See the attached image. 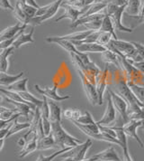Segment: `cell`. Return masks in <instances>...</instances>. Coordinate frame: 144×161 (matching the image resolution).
Returning a JSON list of instances; mask_svg holds the SVG:
<instances>
[{"label":"cell","instance_id":"28","mask_svg":"<svg viewBox=\"0 0 144 161\" xmlns=\"http://www.w3.org/2000/svg\"><path fill=\"white\" fill-rule=\"evenodd\" d=\"M37 141L38 139H33V140H31V141H28L25 146L23 147L20 151V155H19V158H25L27 155L29 154L33 153L34 152L35 150H38L37 149Z\"/></svg>","mask_w":144,"mask_h":161},{"label":"cell","instance_id":"10","mask_svg":"<svg viewBox=\"0 0 144 161\" xmlns=\"http://www.w3.org/2000/svg\"><path fill=\"white\" fill-rule=\"evenodd\" d=\"M115 119H116V110L114 106L113 101H112V97L110 95V93L108 92L106 109H105V111L103 115V118L97 122V124L109 127V125L112 124Z\"/></svg>","mask_w":144,"mask_h":161},{"label":"cell","instance_id":"54","mask_svg":"<svg viewBox=\"0 0 144 161\" xmlns=\"http://www.w3.org/2000/svg\"><path fill=\"white\" fill-rule=\"evenodd\" d=\"M141 1H142V4H143V2H144V0H141Z\"/></svg>","mask_w":144,"mask_h":161},{"label":"cell","instance_id":"6","mask_svg":"<svg viewBox=\"0 0 144 161\" xmlns=\"http://www.w3.org/2000/svg\"><path fill=\"white\" fill-rule=\"evenodd\" d=\"M64 0H56L52 3H50V8H49L48 12L43 16H34L33 18H31L28 21V25H33V26L35 25H40L43 22L47 21L48 19H50L51 17H53L54 15L57 14L59 9L61 8V5L63 3Z\"/></svg>","mask_w":144,"mask_h":161},{"label":"cell","instance_id":"44","mask_svg":"<svg viewBox=\"0 0 144 161\" xmlns=\"http://www.w3.org/2000/svg\"><path fill=\"white\" fill-rule=\"evenodd\" d=\"M133 66H135L137 69L144 75V61H139V62H134L131 63Z\"/></svg>","mask_w":144,"mask_h":161},{"label":"cell","instance_id":"38","mask_svg":"<svg viewBox=\"0 0 144 161\" xmlns=\"http://www.w3.org/2000/svg\"><path fill=\"white\" fill-rule=\"evenodd\" d=\"M16 112H17L16 110H11V109H7L4 106H1L0 107V119L1 120H8L11 118H13Z\"/></svg>","mask_w":144,"mask_h":161},{"label":"cell","instance_id":"51","mask_svg":"<svg viewBox=\"0 0 144 161\" xmlns=\"http://www.w3.org/2000/svg\"><path fill=\"white\" fill-rule=\"evenodd\" d=\"M63 161H72V160L70 159V158H66V159H65V160H63Z\"/></svg>","mask_w":144,"mask_h":161},{"label":"cell","instance_id":"7","mask_svg":"<svg viewBox=\"0 0 144 161\" xmlns=\"http://www.w3.org/2000/svg\"><path fill=\"white\" fill-rule=\"evenodd\" d=\"M34 89L37 92H39L40 94H42L43 97H46L48 100L53 101V102H63L66 100L70 99V95H64L61 96L59 94H58L57 84L53 85L51 88L49 87H41L38 84H34Z\"/></svg>","mask_w":144,"mask_h":161},{"label":"cell","instance_id":"41","mask_svg":"<svg viewBox=\"0 0 144 161\" xmlns=\"http://www.w3.org/2000/svg\"><path fill=\"white\" fill-rule=\"evenodd\" d=\"M132 44H134V46L136 47L139 55L141 57L142 61H144V44H141V43H137V42H132Z\"/></svg>","mask_w":144,"mask_h":161},{"label":"cell","instance_id":"24","mask_svg":"<svg viewBox=\"0 0 144 161\" xmlns=\"http://www.w3.org/2000/svg\"><path fill=\"white\" fill-rule=\"evenodd\" d=\"M31 128V121L29 122H24V123H19L16 119L14 120L12 123H11V126H10V129L7 132V137L6 138H9L10 136L14 135L17 132L22 131V130H24L26 129H30Z\"/></svg>","mask_w":144,"mask_h":161},{"label":"cell","instance_id":"26","mask_svg":"<svg viewBox=\"0 0 144 161\" xmlns=\"http://www.w3.org/2000/svg\"><path fill=\"white\" fill-rule=\"evenodd\" d=\"M102 57H103V61L105 64H111L117 66L118 68H121V64L119 62V55L117 53L107 49L106 51L102 53Z\"/></svg>","mask_w":144,"mask_h":161},{"label":"cell","instance_id":"31","mask_svg":"<svg viewBox=\"0 0 144 161\" xmlns=\"http://www.w3.org/2000/svg\"><path fill=\"white\" fill-rule=\"evenodd\" d=\"M51 44H58L59 46H60L61 48H63L64 50H66L69 53H79V51L76 48V46L73 44L71 41H68V40H56V41H53Z\"/></svg>","mask_w":144,"mask_h":161},{"label":"cell","instance_id":"11","mask_svg":"<svg viewBox=\"0 0 144 161\" xmlns=\"http://www.w3.org/2000/svg\"><path fill=\"white\" fill-rule=\"evenodd\" d=\"M126 7H127V3L125 5L122 6V7H119L118 9L115 11V13H113L112 15H110V17L112 18V21L114 23L115 30H118V31H121V32H124V33H132L133 28L125 26L122 24V15H123V13L125 12Z\"/></svg>","mask_w":144,"mask_h":161},{"label":"cell","instance_id":"34","mask_svg":"<svg viewBox=\"0 0 144 161\" xmlns=\"http://www.w3.org/2000/svg\"><path fill=\"white\" fill-rule=\"evenodd\" d=\"M71 149V147H67V148H61L60 150H58L56 152H54V153L50 154V156H43V155H40L39 157H38V158H37V160L36 161H52L56 157L58 156H60L61 154L65 153V152H67V151H69V150H70Z\"/></svg>","mask_w":144,"mask_h":161},{"label":"cell","instance_id":"12","mask_svg":"<svg viewBox=\"0 0 144 161\" xmlns=\"http://www.w3.org/2000/svg\"><path fill=\"white\" fill-rule=\"evenodd\" d=\"M92 32L94 31H90V30H85V31H80V32H75L72 34H69L63 36H51L47 37L45 40L48 43H52L53 41L56 40H68V41H82L84 39H86V37L88 36Z\"/></svg>","mask_w":144,"mask_h":161},{"label":"cell","instance_id":"40","mask_svg":"<svg viewBox=\"0 0 144 161\" xmlns=\"http://www.w3.org/2000/svg\"><path fill=\"white\" fill-rule=\"evenodd\" d=\"M50 8V4H48V5H45L43 7H40V8L37 9V12H36L35 16H43L49 10V8Z\"/></svg>","mask_w":144,"mask_h":161},{"label":"cell","instance_id":"14","mask_svg":"<svg viewBox=\"0 0 144 161\" xmlns=\"http://www.w3.org/2000/svg\"><path fill=\"white\" fill-rule=\"evenodd\" d=\"M26 25H23L21 23H16L14 25H11V26H8L7 28L3 30L0 34V42L2 41H5L7 39H10L12 37L15 36L16 35H18L24 26Z\"/></svg>","mask_w":144,"mask_h":161},{"label":"cell","instance_id":"9","mask_svg":"<svg viewBox=\"0 0 144 161\" xmlns=\"http://www.w3.org/2000/svg\"><path fill=\"white\" fill-rule=\"evenodd\" d=\"M144 124V120H138V119H131L127 123L122 125V130L125 132L126 136L132 138L137 141V143L139 144V146L141 148L143 147V142L141 141V139H140L139 135L137 134V129L141 128Z\"/></svg>","mask_w":144,"mask_h":161},{"label":"cell","instance_id":"17","mask_svg":"<svg viewBox=\"0 0 144 161\" xmlns=\"http://www.w3.org/2000/svg\"><path fill=\"white\" fill-rule=\"evenodd\" d=\"M97 160L101 161H122L119 158L117 152L115 151L114 147H110L104 151H101L99 153L95 155Z\"/></svg>","mask_w":144,"mask_h":161},{"label":"cell","instance_id":"55","mask_svg":"<svg viewBox=\"0 0 144 161\" xmlns=\"http://www.w3.org/2000/svg\"><path fill=\"white\" fill-rule=\"evenodd\" d=\"M96 1H98V0H96Z\"/></svg>","mask_w":144,"mask_h":161},{"label":"cell","instance_id":"3","mask_svg":"<svg viewBox=\"0 0 144 161\" xmlns=\"http://www.w3.org/2000/svg\"><path fill=\"white\" fill-rule=\"evenodd\" d=\"M92 146V141L91 139H88L84 143H80L77 147H72L70 150L61 154L60 157L65 158H70L72 161H81L85 159L87 150Z\"/></svg>","mask_w":144,"mask_h":161},{"label":"cell","instance_id":"50","mask_svg":"<svg viewBox=\"0 0 144 161\" xmlns=\"http://www.w3.org/2000/svg\"><path fill=\"white\" fill-rule=\"evenodd\" d=\"M4 139H0V149L2 150L3 149V147H4Z\"/></svg>","mask_w":144,"mask_h":161},{"label":"cell","instance_id":"39","mask_svg":"<svg viewBox=\"0 0 144 161\" xmlns=\"http://www.w3.org/2000/svg\"><path fill=\"white\" fill-rule=\"evenodd\" d=\"M102 20H96V21H94L91 23H87L83 25V26H85L87 30H90V31H99L101 28V25H102Z\"/></svg>","mask_w":144,"mask_h":161},{"label":"cell","instance_id":"20","mask_svg":"<svg viewBox=\"0 0 144 161\" xmlns=\"http://www.w3.org/2000/svg\"><path fill=\"white\" fill-rule=\"evenodd\" d=\"M24 73L21 72L18 74H14V75H11V74H7V73H0V85L1 87H7L11 84L14 83L15 81L19 80L23 76Z\"/></svg>","mask_w":144,"mask_h":161},{"label":"cell","instance_id":"42","mask_svg":"<svg viewBox=\"0 0 144 161\" xmlns=\"http://www.w3.org/2000/svg\"><path fill=\"white\" fill-rule=\"evenodd\" d=\"M130 17L136 19L137 21H138V24H139V25H140V24H143L144 23V2H143V4H142V8H141V10L140 15H137V16L136 15H130Z\"/></svg>","mask_w":144,"mask_h":161},{"label":"cell","instance_id":"37","mask_svg":"<svg viewBox=\"0 0 144 161\" xmlns=\"http://www.w3.org/2000/svg\"><path fill=\"white\" fill-rule=\"evenodd\" d=\"M114 39L113 36L109 33H106V32H102V31H99V36H98V38H97V41L96 43L97 44H100L104 46H106L112 40Z\"/></svg>","mask_w":144,"mask_h":161},{"label":"cell","instance_id":"21","mask_svg":"<svg viewBox=\"0 0 144 161\" xmlns=\"http://www.w3.org/2000/svg\"><path fill=\"white\" fill-rule=\"evenodd\" d=\"M142 8L141 0H127V7L125 9L126 14L130 15H140Z\"/></svg>","mask_w":144,"mask_h":161},{"label":"cell","instance_id":"33","mask_svg":"<svg viewBox=\"0 0 144 161\" xmlns=\"http://www.w3.org/2000/svg\"><path fill=\"white\" fill-rule=\"evenodd\" d=\"M83 111L79 109H66V110L62 112V115L65 119H69V120H77L81 115H82Z\"/></svg>","mask_w":144,"mask_h":161},{"label":"cell","instance_id":"16","mask_svg":"<svg viewBox=\"0 0 144 161\" xmlns=\"http://www.w3.org/2000/svg\"><path fill=\"white\" fill-rule=\"evenodd\" d=\"M15 50L14 46L1 50L0 53V71L1 73H7L9 68V57L14 54Z\"/></svg>","mask_w":144,"mask_h":161},{"label":"cell","instance_id":"29","mask_svg":"<svg viewBox=\"0 0 144 161\" xmlns=\"http://www.w3.org/2000/svg\"><path fill=\"white\" fill-rule=\"evenodd\" d=\"M128 85L132 91L133 94L138 99V101L141 103H144V86H141L140 84L133 82H128Z\"/></svg>","mask_w":144,"mask_h":161},{"label":"cell","instance_id":"48","mask_svg":"<svg viewBox=\"0 0 144 161\" xmlns=\"http://www.w3.org/2000/svg\"><path fill=\"white\" fill-rule=\"evenodd\" d=\"M76 1H78V0H64L63 3H64V4H68V5H72V4L75 3Z\"/></svg>","mask_w":144,"mask_h":161},{"label":"cell","instance_id":"43","mask_svg":"<svg viewBox=\"0 0 144 161\" xmlns=\"http://www.w3.org/2000/svg\"><path fill=\"white\" fill-rule=\"evenodd\" d=\"M0 7L3 9L6 10H11L12 12L14 11V8L10 4L9 0H0Z\"/></svg>","mask_w":144,"mask_h":161},{"label":"cell","instance_id":"13","mask_svg":"<svg viewBox=\"0 0 144 161\" xmlns=\"http://www.w3.org/2000/svg\"><path fill=\"white\" fill-rule=\"evenodd\" d=\"M77 50L80 53H101L107 50V48L104 45L97 43H85V44H79L75 45Z\"/></svg>","mask_w":144,"mask_h":161},{"label":"cell","instance_id":"52","mask_svg":"<svg viewBox=\"0 0 144 161\" xmlns=\"http://www.w3.org/2000/svg\"><path fill=\"white\" fill-rule=\"evenodd\" d=\"M141 129H142V130H144V124L142 125V126H141Z\"/></svg>","mask_w":144,"mask_h":161},{"label":"cell","instance_id":"19","mask_svg":"<svg viewBox=\"0 0 144 161\" xmlns=\"http://www.w3.org/2000/svg\"><path fill=\"white\" fill-rule=\"evenodd\" d=\"M105 16V14L104 10L101 11L100 13H98V14H95V15H88V16H83V17H80L79 20H77L75 23L71 24L70 27L71 28H76L79 25H83L87 24V23H91L94 22V21H96V20L103 19Z\"/></svg>","mask_w":144,"mask_h":161},{"label":"cell","instance_id":"47","mask_svg":"<svg viewBox=\"0 0 144 161\" xmlns=\"http://www.w3.org/2000/svg\"><path fill=\"white\" fill-rule=\"evenodd\" d=\"M81 161H97V158H96L95 156L94 155L93 157H91V158H86V159H83V160Z\"/></svg>","mask_w":144,"mask_h":161},{"label":"cell","instance_id":"23","mask_svg":"<svg viewBox=\"0 0 144 161\" xmlns=\"http://www.w3.org/2000/svg\"><path fill=\"white\" fill-rule=\"evenodd\" d=\"M99 31L109 33V34H111V35L113 36L114 39H118L116 34H115L114 23L112 21V18H111L109 15H105V16L103 18V20H102V25H101V28Z\"/></svg>","mask_w":144,"mask_h":161},{"label":"cell","instance_id":"53","mask_svg":"<svg viewBox=\"0 0 144 161\" xmlns=\"http://www.w3.org/2000/svg\"><path fill=\"white\" fill-rule=\"evenodd\" d=\"M141 105H142V106H144V103H141Z\"/></svg>","mask_w":144,"mask_h":161},{"label":"cell","instance_id":"49","mask_svg":"<svg viewBox=\"0 0 144 161\" xmlns=\"http://www.w3.org/2000/svg\"><path fill=\"white\" fill-rule=\"evenodd\" d=\"M15 3H17L19 5H22V4H25L26 1L25 0H15Z\"/></svg>","mask_w":144,"mask_h":161},{"label":"cell","instance_id":"18","mask_svg":"<svg viewBox=\"0 0 144 161\" xmlns=\"http://www.w3.org/2000/svg\"><path fill=\"white\" fill-rule=\"evenodd\" d=\"M34 28H35V26H33L29 33H27V34L22 33L21 35L17 37V39L15 40V42L13 44V46L15 49H18L19 47H21L22 45H23V44H33V43H34V40H33Z\"/></svg>","mask_w":144,"mask_h":161},{"label":"cell","instance_id":"4","mask_svg":"<svg viewBox=\"0 0 144 161\" xmlns=\"http://www.w3.org/2000/svg\"><path fill=\"white\" fill-rule=\"evenodd\" d=\"M108 92L110 93V95L112 97V101L114 103L115 110L118 111V113L120 114V117L122 118L123 123H127L129 121V117H128V109H129V105L128 103L119 94H117L115 91L109 89Z\"/></svg>","mask_w":144,"mask_h":161},{"label":"cell","instance_id":"27","mask_svg":"<svg viewBox=\"0 0 144 161\" xmlns=\"http://www.w3.org/2000/svg\"><path fill=\"white\" fill-rule=\"evenodd\" d=\"M106 4H105V3H103V2H98V1H96V2H95L93 3L92 5H90V6H88L87 7V9H86V11L85 12V14L82 15L81 17H83V16H88V15H95V14H98V13H100L101 11H103L105 8H106Z\"/></svg>","mask_w":144,"mask_h":161},{"label":"cell","instance_id":"30","mask_svg":"<svg viewBox=\"0 0 144 161\" xmlns=\"http://www.w3.org/2000/svg\"><path fill=\"white\" fill-rule=\"evenodd\" d=\"M19 94H20V96H21L22 98H23L26 103H30V104H33V105H34V106L38 107V108H41L42 105L43 104V100H39V99H37L36 97H34L32 93H30L29 92H20Z\"/></svg>","mask_w":144,"mask_h":161},{"label":"cell","instance_id":"32","mask_svg":"<svg viewBox=\"0 0 144 161\" xmlns=\"http://www.w3.org/2000/svg\"><path fill=\"white\" fill-rule=\"evenodd\" d=\"M14 18L18 21L19 23H21L23 25H28V18L25 15V14L23 13V11L22 10V8H20V6L18 4L15 3L14 6V9L13 11Z\"/></svg>","mask_w":144,"mask_h":161},{"label":"cell","instance_id":"1","mask_svg":"<svg viewBox=\"0 0 144 161\" xmlns=\"http://www.w3.org/2000/svg\"><path fill=\"white\" fill-rule=\"evenodd\" d=\"M55 139L58 146L61 148L67 147H75L79 144L82 143L79 139L75 137H72L70 134L64 130V128L61 125V121L51 122V132H50Z\"/></svg>","mask_w":144,"mask_h":161},{"label":"cell","instance_id":"8","mask_svg":"<svg viewBox=\"0 0 144 161\" xmlns=\"http://www.w3.org/2000/svg\"><path fill=\"white\" fill-rule=\"evenodd\" d=\"M61 8L64 9V14L62 15H60L59 17H58L57 19L55 20L56 22H59L62 19L68 18V19L71 20L72 24H73V23L76 22L77 20H79V18L85 14V12L87 9V7H86V8L81 10V9H79V8L73 7L71 5H68V4H64V3H62Z\"/></svg>","mask_w":144,"mask_h":161},{"label":"cell","instance_id":"2","mask_svg":"<svg viewBox=\"0 0 144 161\" xmlns=\"http://www.w3.org/2000/svg\"><path fill=\"white\" fill-rule=\"evenodd\" d=\"M112 44L117 50V52H119L123 57H125L131 63L142 61V59L139 55L136 47L132 44V42H127V41L119 40V39H113Z\"/></svg>","mask_w":144,"mask_h":161},{"label":"cell","instance_id":"25","mask_svg":"<svg viewBox=\"0 0 144 161\" xmlns=\"http://www.w3.org/2000/svg\"><path fill=\"white\" fill-rule=\"evenodd\" d=\"M27 81H28V78H24V79H20L19 80L15 81L14 83L9 85L6 87L7 90L11 91V92H28L27 89Z\"/></svg>","mask_w":144,"mask_h":161},{"label":"cell","instance_id":"45","mask_svg":"<svg viewBox=\"0 0 144 161\" xmlns=\"http://www.w3.org/2000/svg\"><path fill=\"white\" fill-rule=\"evenodd\" d=\"M122 155H123V158H122V161H132V158L131 157L129 152V148H124L122 149Z\"/></svg>","mask_w":144,"mask_h":161},{"label":"cell","instance_id":"5","mask_svg":"<svg viewBox=\"0 0 144 161\" xmlns=\"http://www.w3.org/2000/svg\"><path fill=\"white\" fill-rule=\"evenodd\" d=\"M78 73H79L80 80H81V83H82V86H83L84 92L86 94L87 100L89 101V103H91L92 106L99 105V98H98V94H97V91H96L95 85L92 84L81 72H78Z\"/></svg>","mask_w":144,"mask_h":161},{"label":"cell","instance_id":"35","mask_svg":"<svg viewBox=\"0 0 144 161\" xmlns=\"http://www.w3.org/2000/svg\"><path fill=\"white\" fill-rule=\"evenodd\" d=\"M75 121H77V122H79V123H80V124L82 125H91L95 124V123H96V122L94 120L92 115H91L88 111H86V110L83 111L82 115H81L77 120H75Z\"/></svg>","mask_w":144,"mask_h":161},{"label":"cell","instance_id":"15","mask_svg":"<svg viewBox=\"0 0 144 161\" xmlns=\"http://www.w3.org/2000/svg\"><path fill=\"white\" fill-rule=\"evenodd\" d=\"M58 144L53 138L52 134L43 136V138H40L37 141V149L38 150H48L52 148H57Z\"/></svg>","mask_w":144,"mask_h":161},{"label":"cell","instance_id":"46","mask_svg":"<svg viewBox=\"0 0 144 161\" xmlns=\"http://www.w3.org/2000/svg\"><path fill=\"white\" fill-rule=\"evenodd\" d=\"M25 1H26V4H28L30 6H32V7H34L36 8H40V6L36 3L35 0H25Z\"/></svg>","mask_w":144,"mask_h":161},{"label":"cell","instance_id":"36","mask_svg":"<svg viewBox=\"0 0 144 161\" xmlns=\"http://www.w3.org/2000/svg\"><path fill=\"white\" fill-rule=\"evenodd\" d=\"M17 4V3H16ZM19 5V4H18ZM20 6V8H22V10L23 11V13L25 14V15L27 16V18H28V21L31 19V18H33V17H34L36 15V12H37V9L38 8H34V7H32V6H30L28 4H22V5H19Z\"/></svg>","mask_w":144,"mask_h":161},{"label":"cell","instance_id":"22","mask_svg":"<svg viewBox=\"0 0 144 161\" xmlns=\"http://www.w3.org/2000/svg\"><path fill=\"white\" fill-rule=\"evenodd\" d=\"M49 106H50V119L51 122L56 121H61V114L62 111L60 107L57 103L53 101H49Z\"/></svg>","mask_w":144,"mask_h":161}]
</instances>
